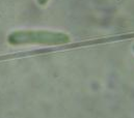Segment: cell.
<instances>
[{
  "mask_svg": "<svg viewBox=\"0 0 134 118\" xmlns=\"http://www.w3.org/2000/svg\"><path fill=\"white\" fill-rule=\"evenodd\" d=\"M9 40L13 44H38L46 46L65 45L70 42L67 33L49 30H24L10 35Z\"/></svg>",
  "mask_w": 134,
  "mask_h": 118,
  "instance_id": "cell-1",
  "label": "cell"
},
{
  "mask_svg": "<svg viewBox=\"0 0 134 118\" xmlns=\"http://www.w3.org/2000/svg\"><path fill=\"white\" fill-rule=\"evenodd\" d=\"M133 50H134V46H133Z\"/></svg>",
  "mask_w": 134,
  "mask_h": 118,
  "instance_id": "cell-3",
  "label": "cell"
},
{
  "mask_svg": "<svg viewBox=\"0 0 134 118\" xmlns=\"http://www.w3.org/2000/svg\"><path fill=\"white\" fill-rule=\"evenodd\" d=\"M48 1L49 0H36V2L41 5V6H44V5H46L47 3H48Z\"/></svg>",
  "mask_w": 134,
  "mask_h": 118,
  "instance_id": "cell-2",
  "label": "cell"
}]
</instances>
